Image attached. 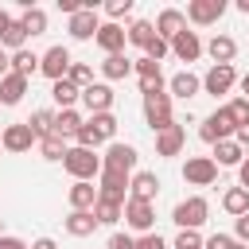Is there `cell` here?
<instances>
[{"label": "cell", "instance_id": "cell-2", "mask_svg": "<svg viewBox=\"0 0 249 249\" xmlns=\"http://www.w3.org/2000/svg\"><path fill=\"white\" fill-rule=\"evenodd\" d=\"M206 214H210L206 198H202V195H191V198L175 202V210H171V222H175L179 230H198V226L206 222Z\"/></svg>", "mask_w": 249, "mask_h": 249}, {"label": "cell", "instance_id": "cell-50", "mask_svg": "<svg viewBox=\"0 0 249 249\" xmlns=\"http://www.w3.org/2000/svg\"><path fill=\"white\" fill-rule=\"evenodd\" d=\"M8 23H12V16H8V12H0V35L8 31Z\"/></svg>", "mask_w": 249, "mask_h": 249}, {"label": "cell", "instance_id": "cell-26", "mask_svg": "<svg viewBox=\"0 0 249 249\" xmlns=\"http://www.w3.org/2000/svg\"><path fill=\"white\" fill-rule=\"evenodd\" d=\"M198 89H202V78H195L191 70H179V74L171 78V93H175V97H183V101H187V97H195Z\"/></svg>", "mask_w": 249, "mask_h": 249}, {"label": "cell", "instance_id": "cell-18", "mask_svg": "<svg viewBox=\"0 0 249 249\" xmlns=\"http://www.w3.org/2000/svg\"><path fill=\"white\" fill-rule=\"evenodd\" d=\"M183 124H167L163 132H156V152L160 156H179V148H183Z\"/></svg>", "mask_w": 249, "mask_h": 249}, {"label": "cell", "instance_id": "cell-41", "mask_svg": "<svg viewBox=\"0 0 249 249\" xmlns=\"http://www.w3.org/2000/svg\"><path fill=\"white\" fill-rule=\"evenodd\" d=\"M202 249H237V241H233L230 233H214V237L202 241Z\"/></svg>", "mask_w": 249, "mask_h": 249}, {"label": "cell", "instance_id": "cell-37", "mask_svg": "<svg viewBox=\"0 0 249 249\" xmlns=\"http://www.w3.org/2000/svg\"><path fill=\"white\" fill-rule=\"evenodd\" d=\"M39 152H43V160H62V156H66V140L54 136V132H47V136L39 140Z\"/></svg>", "mask_w": 249, "mask_h": 249}, {"label": "cell", "instance_id": "cell-48", "mask_svg": "<svg viewBox=\"0 0 249 249\" xmlns=\"http://www.w3.org/2000/svg\"><path fill=\"white\" fill-rule=\"evenodd\" d=\"M237 148H241V152L249 148V124H241V128H237Z\"/></svg>", "mask_w": 249, "mask_h": 249}, {"label": "cell", "instance_id": "cell-11", "mask_svg": "<svg viewBox=\"0 0 249 249\" xmlns=\"http://www.w3.org/2000/svg\"><path fill=\"white\" fill-rule=\"evenodd\" d=\"M93 43H97L105 54H124L128 35H124V27H121V23H101V27H97V35H93Z\"/></svg>", "mask_w": 249, "mask_h": 249}, {"label": "cell", "instance_id": "cell-44", "mask_svg": "<svg viewBox=\"0 0 249 249\" xmlns=\"http://www.w3.org/2000/svg\"><path fill=\"white\" fill-rule=\"evenodd\" d=\"M132 241L136 237H128V233H113L109 237V249H132Z\"/></svg>", "mask_w": 249, "mask_h": 249}, {"label": "cell", "instance_id": "cell-29", "mask_svg": "<svg viewBox=\"0 0 249 249\" xmlns=\"http://www.w3.org/2000/svg\"><path fill=\"white\" fill-rule=\"evenodd\" d=\"M101 74H105L109 82H121V78H128V74H132V62H128L124 54H105V62H101Z\"/></svg>", "mask_w": 249, "mask_h": 249}, {"label": "cell", "instance_id": "cell-52", "mask_svg": "<svg viewBox=\"0 0 249 249\" xmlns=\"http://www.w3.org/2000/svg\"><path fill=\"white\" fill-rule=\"evenodd\" d=\"M237 8H241V12H245V16H249V0H241V4H237Z\"/></svg>", "mask_w": 249, "mask_h": 249}, {"label": "cell", "instance_id": "cell-1", "mask_svg": "<svg viewBox=\"0 0 249 249\" xmlns=\"http://www.w3.org/2000/svg\"><path fill=\"white\" fill-rule=\"evenodd\" d=\"M62 167L78 179V183H89L93 175H101V156H93V148H66V156H62Z\"/></svg>", "mask_w": 249, "mask_h": 249}, {"label": "cell", "instance_id": "cell-12", "mask_svg": "<svg viewBox=\"0 0 249 249\" xmlns=\"http://www.w3.org/2000/svg\"><path fill=\"white\" fill-rule=\"evenodd\" d=\"M132 70H136V78H140V93H144V97L163 89V70H160V62L140 58V62H132Z\"/></svg>", "mask_w": 249, "mask_h": 249}, {"label": "cell", "instance_id": "cell-15", "mask_svg": "<svg viewBox=\"0 0 249 249\" xmlns=\"http://www.w3.org/2000/svg\"><path fill=\"white\" fill-rule=\"evenodd\" d=\"M179 31H187V16H183L179 8H167V12H160V19H156V35L171 43Z\"/></svg>", "mask_w": 249, "mask_h": 249}, {"label": "cell", "instance_id": "cell-25", "mask_svg": "<svg viewBox=\"0 0 249 249\" xmlns=\"http://www.w3.org/2000/svg\"><path fill=\"white\" fill-rule=\"evenodd\" d=\"M8 66H12V74H19V78H31V74L39 70V54L23 47V51H16V54L8 58Z\"/></svg>", "mask_w": 249, "mask_h": 249}, {"label": "cell", "instance_id": "cell-13", "mask_svg": "<svg viewBox=\"0 0 249 249\" xmlns=\"http://www.w3.org/2000/svg\"><path fill=\"white\" fill-rule=\"evenodd\" d=\"M156 195H160V179H156L152 171H136V175L128 179V198H136V202H156Z\"/></svg>", "mask_w": 249, "mask_h": 249}, {"label": "cell", "instance_id": "cell-7", "mask_svg": "<svg viewBox=\"0 0 249 249\" xmlns=\"http://www.w3.org/2000/svg\"><path fill=\"white\" fill-rule=\"evenodd\" d=\"M39 70H43L51 82H62L66 70H70V51H66V47H51V51H43V54H39Z\"/></svg>", "mask_w": 249, "mask_h": 249}, {"label": "cell", "instance_id": "cell-8", "mask_svg": "<svg viewBox=\"0 0 249 249\" xmlns=\"http://www.w3.org/2000/svg\"><path fill=\"white\" fill-rule=\"evenodd\" d=\"M31 144H39L35 140V132L27 128V121H19V124H8L4 132H0V148H8V152H31Z\"/></svg>", "mask_w": 249, "mask_h": 249}, {"label": "cell", "instance_id": "cell-51", "mask_svg": "<svg viewBox=\"0 0 249 249\" xmlns=\"http://www.w3.org/2000/svg\"><path fill=\"white\" fill-rule=\"evenodd\" d=\"M4 74H8V54L0 51V78H4Z\"/></svg>", "mask_w": 249, "mask_h": 249}, {"label": "cell", "instance_id": "cell-19", "mask_svg": "<svg viewBox=\"0 0 249 249\" xmlns=\"http://www.w3.org/2000/svg\"><path fill=\"white\" fill-rule=\"evenodd\" d=\"M93 230H97L93 210H70V214H66V233H70V237H89Z\"/></svg>", "mask_w": 249, "mask_h": 249}, {"label": "cell", "instance_id": "cell-32", "mask_svg": "<svg viewBox=\"0 0 249 249\" xmlns=\"http://www.w3.org/2000/svg\"><path fill=\"white\" fill-rule=\"evenodd\" d=\"M51 97L58 101V109H74V101L82 97V89H74V86L62 78V82H51Z\"/></svg>", "mask_w": 249, "mask_h": 249}, {"label": "cell", "instance_id": "cell-46", "mask_svg": "<svg viewBox=\"0 0 249 249\" xmlns=\"http://www.w3.org/2000/svg\"><path fill=\"white\" fill-rule=\"evenodd\" d=\"M237 241H249V214L237 218Z\"/></svg>", "mask_w": 249, "mask_h": 249}, {"label": "cell", "instance_id": "cell-3", "mask_svg": "<svg viewBox=\"0 0 249 249\" xmlns=\"http://www.w3.org/2000/svg\"><path fill=\"white\" fill-rule=\"evenodd\" d=\"M144 121H148V128L152 132H163L167 124H175L171 121V93H148L144 97Z\"/></svg>", "mask_w": 249, "mask_h": 249}, {"label": "cell", "instance_id": "cell-34", "mask_svg": "<svg viewBox=\"0 0 249 249\" xmlns=\"http://www.w3.org/2000/svg\"><path fill=\"white\" fill-rule=\"evenodd\" d=\"M66 82H70L74 89H89V86H93V70H89L86 62H70V70H66Z\"/></svg>", "mask_w": 249, "mask_h": 249}, {"label": "cell", "instance_id": "cell-54", "mask_svg": "<svg viewBox=\"0 0 249 249\" xmlns=\"http://www.w3.org/2000/svg\"><path fill=\"white\" fill-rule=\"evenodd\" d=\"M237 249H245V245H237Z\"/></svg>", "mask_w": 249, "mask_h": 249}, {"label": "cell", "instance_id": "cell-39", "mask_svg": "<svg viewBox=\"0 0 249 249\" xmlns=\"http://www.w3.org/2000/svg\"><path fill=\"white\" fill-rule=\"evenodd\" d=\"M167 51H171V43H167V39H160V35H156V39H152V43H148V47H144V58H152V62H160V58H163V54H167Z\"/></svg>", "mask_w": 249, "mask_h": 249}, {"label": "cell", "instance_id": "cell-24", "mask_svg": "<svg viewBox=\"0 0 249 249\" xmlns=\"http://www.w3.org/2000/svg\"><path fill=\"white\" fill-rule=\"evenodd\" d=\"M222 210L233 214V218L249 214V191H245V187H230V191L222 195Z\"/></svg>", "mask_w": 249, "mask_h": 249}, {"label": "cell", "instance_id": "cell-21", "mask_svg": "<svg viewBox=\"0 0 249 249\" xmlns=\"http://www.w3.org/2000/svg\"><path fill=\"white\" fill-rule=\"evenodd\" d=\"M171 51H175L183 62H195V58L202 54V43H198V35H195V31H179V35L171 39Z\"/></svg>", "mask_w": 249, "mask_h": 249}, {"label": "cell", "instance_id": "cell-28", "mask_svg": "<svg viewBox=\"0 0 249 249\" xmlns=\"http://www.w3.org/2000/svg\"><path fill=\"white\" fill-rule=\"evenodd\" d=\"M93 218H97V226H101V222L113 226V222L124 218V202H113V198H101V195H97V202H93Z\"/></svg>", "mask_w": 249, "mask_h": 249}, {"label": "cell", "instance_id": "cell-38", "mask_svg": "<svg viewBox=\"0 0 249 249\" xmlns=\"http://www.w3.org/2000/svg\"><path fill=\"white\" fill-rule=\"evenodd\" d=\"M226 113H230V121H233V128H241V124H249V97H233L230 105H222Z\"/></svg>", "mask_w": 249, "mask_h": 249}, {"label": "cell", "instance_id": "cell-10", "mask_svg": "<svg viewBox=\"0 0 249 249\" xmlns=\"http://www.w3.org/2000/svg\"><path fill=\"white\" fill-rule=\"evenodd\" d=\"M124 222H128L132 230H140V233H152V226H156V206L128 198V202H124Z\"/></svg>", "mask_w": 249, "mask_h": 249}, {"label": "cell", "instance_id": "cell-31", "mask_svg": "<svg viewBox=\"0 0 249 249\" xmlns=\"http://www.w3.org/2000/svg\"><path fill=\"white\" fill-rule=\"evenodd\" d=\"M23 43H27V31H23V23H19V19H12V23H8V31L0 35V51L8 47V51L16 54V51H23Z\"/></svg>", "mask_w": 249, "mask_h": 249}, {"label": "cell", "instance_id": "cell-22", "mask_svg": "<svg viewBox=\"0 0 249 249\" xmlns=\"http://www.w3.org/2000/svg\"><path fill=\"white\" fill-rule=\"evenodd\" d=\"M206 51H210V58H214V66H233V54H237V43H233L230 35H214Z\"/></svg>", "mask_w": 249, "mask_h": 249}, {"label": "cell", "instance_id": "cell-45", "mask_svg": "<svg viewBox=\"0 0 249 249\" xmlns=\"http://www.w3.org/2000/svg\"><path fill=\"white\" fill-rule=\"evenodd\" d=\"M0 249H31V245H23L19 237H8V233H0Z\"/></svg>", "mask_w": 249, "mask_h": 249}, {"label": "cell", "instance_id": "cell-16", "mask_svg": "<svg viewBox=\"0 0 249 249\" xmlns=\"http://www.w3.org/2000/svg\"><path fill=\"white\" fill-rule=\"evenodd\" d=\"M82 105H86L89 113H109V105H113V89H109L105 82H93L89 89H82Z\"/></svg>", "mask_w": 249, "mask_h": 249}, {"label": "cell", "instance_id": "cell-36", "mask_svg": "<svg viewBox=\"0 0 249 249\" xmlns=\"http://www.w3.org/2000/svg\"><path fill=\"white\" fill-rule=\"evenodd\" d=\"M27 128L35 132V140H43V136H47V132L54 128V113H51V109H39V113H31Z\"/></svg>", "mask_w": 249, "mask_h": 249}, {"label": "cell", "instance_id": "cell-9", "mask_svg": "<svg viewBox=\"0 0 249 249\" xmlns=\"http://www.w3.org/2000/svg\"><path fill=\"white\" fill-rule=\"evenodd\" d=\"M222 12H226V4H222V0H191L183 16H187L191 23H198V27H206V23H218V19H222Z\"/></svg>", "mask_w": 249, "mask_h": 249}, {"label": "cell", "instance_id": "cell-47", "mask_svg": "<svg viewBox=\"0 0 249 249\" xmlns=\"http://www.w3.org/2000/svg\"><path fill=\"white\" fill-rule=\"evenodd\" d=\"M237 179H241V187L249 191V160H241V163H237Z\"/></svg>", "mask_w": 249, "mask_h": 249}, {"label": "cell", "instance_id": "cell-14", "mask_svg": "<svg viewBox=\"0 0 249 249\" xmlns=\"http://www.w3.org/2000/svg\"><path fill=\"white\" fill-rule=\"evenodd\" d=\"M233 82H237L233 66H210V70H206V78H202V89L218 97V93H230V89H233Z\"/></svg>", "mask_w": 249, "mask_h": 249}, {"label": "cell", "instance_id": "cell-35", "mask_svg": "<svg viewBox=\"0 0 249 249\" xmlns=\"http://www.w3.org/2000/svg\"><path fill=\"white\" fill-rule=\"evenodd\" d=\"M19 23H23L27 35H43V31H47V12H43V8H27Z\"/></svg>", "mask_w": 249, "mask_h": 249}, {"label": "cell", "instance_id": "cell-33", "mask_svg": "<svg viewBox=\"0 0 249 249\" xmlns=\"http://www.w3.org/2000/svg\"><path fill=\"white\" fill-rule=\"evenodd\" d=\"M124 35H128V43H136V47H148V43L156 39V27H152L148 19H132Z\"/></svg>", "mask_w": 249, "mask_h": 249}, {"label": "cell", "instance_id": "cell-17", "mask_svg": "<svg viewBox=\"0 0 249 249\" xmlns=\"http://www.w3.org/2000/svg\"><path fill=\"white\" fill-rule=\"evenodd\" d=\"M97 27H101V23H97V12H93V8H82V12L70 16V35H74V39H93Z\"/></svg>", "mask_w": 249, "mask_h": 249}, {"label": "cell", "instance_id": "cell-20", "mask_svg": "<svg viewBox=\"0 0 249 249\" xmlns=\"http://www.w3.org/2000/svg\"><path fill=\"white\" fill-rule=\"evenodd\" d=\"M23 93H27V78H19V74L8 70V74L0 78V101H4V105H19Z\"/></svg>", "mask_w": 249, "mask_h": 249}, {"label": "cell", "instance_id": "cell-53", "mask_svg": "<svg viewBox=\"0 0 249 249\" xmlns=\"http://www.w3.org/2000/svg\"><path fill=\"white\" fill-rule=\"evenodd\" d=\"M241 89H245V93H249V74H245V78H241Z\"/></svg>", "mask_w": 249, "mask_h": 249}, {"label": "cell", "instance_id": "cell-5", "mask_svg": "<svg viewBox=\"0 0 249 249\" xmlns=\"http://www.w3.org/2000/svg\"><path fill=\"white\" fill-rule=\"evenodd\" d=\"M230 132H237V128H233V121H230L226 109H214V113L202 121V128H198V136H202L206 144H222V140H230Z\"/></svg>", "mask_w": 249, "mask_h": 249}, {"label": "cell", "instance_id": "cell-6", "mask_svg": "<svg viewBox=\"0 0 249 249\" xmlns=\"http://www.w3.org/2000/svg\"><path fill=\"white\" fill-rule=\"evenodd\" d=\"M183 179L195 183V187H210V183L218 179V163H214L210 156H191V160L183 163Z\"/></svg>", "mask_w": 249, "mask_h": 249}, {"label": "cell", "instance_id": "cell-40", "mask_svg": "<svg viewBox=\"0 0 249 249\" xmlns=\"http://www.w3.org/2000/svg\"><path fill=\"white\" fill-rule=\"evenodd\" d=\"M175 249H202V237H198L195 230H179V237H175Z\"/></svg>", "mask_w": 249, "mask_h": 249}, {"label": "cell", "instance_id": "cell-42", "mask_svg": "<svg viewBox=\"0 0 249 249\" xmlns=\"http://www.w3.org/2000/svg\"><path fill=\"white\" fill-rule=\"evenodd\" d=\"M132 249H167V245H163V237H160V233H144V237H136V241H132Z\"/></svg>", "mask_w": 249, "mask_h": 249}, {"label": "cell", "instance_id": "cell-4", "mask_svg": "<svg viewBox=\"0 0 249 249\" xmlns=\"http://www.w3.org/2000/svg\"><path fill=\"white\" fill-rule=\"evenodd\" d=\"M101 167H105V171H117V175H132V171H136V148L113 140L109 152L101 156Z\"/></svg>", "mask_w": 249, "mask_h": 249}, {"label": "cell", "instance_id": "cell-27", "mask_svg": "<svg viewBox=\"0 0 249 249\" xmlns=\"http://www.w3.org/2000/svg\"><path fill=\"white\" fill-rule=\"evenodd\" d=\"M78 128H82V117H78V109H62V113H54V136H78Z\"/></svg>", "mask_w": 249, "mask_h": 249}, {"label": "cell", "instance_id": "cell-49", "mask_svg": "<svg viewBox=\"0 0 249 249\" xmlns=\"http://www.w3.org/2000/svg\"><path fill=\"white\" fill-rule=\"evenodd\" d=\"M31 249H58V245H54V241H51V237H39V241H35V245H31Z\"/></svg>", "mask_w": 249, "mask_h": 249}, {"label": "cell", "instance_id": "cell-30", "mask_svg": "<svg viewBox=\"0 0 249 249\" xmlns=\"http://www.w3.org/2000/svg\"><path fill=\"white\" fill-rule=\"evenodd\" d=\"M93 202H97V187L93 183H74L70 187V206L74 210H93Z\"/></svg>", "mask_w": 249, "mask_h": 249}, {"label": "cell", "instance_id": "cell-23", "mask_svg": "<svg viewBox=\"0 0 249 249\" xmlns=\"http://www.w3.org/2000/svg\"><path fill=\"white\" fill-rule=\"evenodd\" d=\"M218 167H237L241 160H245V152L237 148V140H222V144H214V156H210Z\"/></svg>", "mask_w": 249, "mask_h": 249}, {"label": "cell", "instance_id": "cell-43", "mask_svg": "<svg viewBox=\"0 0 249 249\" xmlns=\"http://www.w3.org/2000/svg\"><path fill=\"white\" fill-rule=\"evenodd\" d=\"M105 12H109L113 19H124V16H132V0H113Z\"/></svg>", "mask_w": 249, "mask_h": 249}]
</instances>
